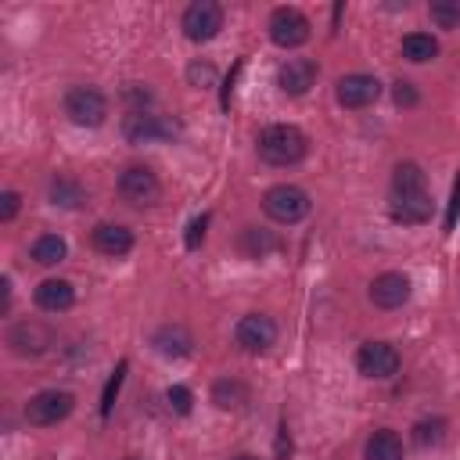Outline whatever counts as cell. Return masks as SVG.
Returning <instances> with one entry per match:
<instances>
[{"mask_svg": "<svg viewBox=\"0 0 460 460\" xmlns=\"http://www.w3.org/2000/svg\"><path fill=\"white\" fill-rule=\"evenodd\" d=\"M212 402L219 410H241L248 402V388L241 381H216L212 385Z\"/></svg>", "mask_w": 460, "mask_h": 460, "instance_id": "cell-24", "label": "cell"}, {"mask_svg": "<svg viewBox=\"0 0 460 460\" xmlns=\"http://www.w3.org/2000/svg\"><path fill=\"white\" fill-rule=\"evenodd\" d=\"M309 18L302 14V11H295V7H277L273 14H270V40L277 43V47H284V50H291V47H302L305 40H309Z\"/></svg>", "mask_w": 460, "mask_h": 460, "instance_id": "cell-8", "label": "cell"}, {"mask_svg": "<svg viewBox=\"0 0 460 460\" xmlns=\"http://www.w3.org/2000/svg\"><path fill=\"white\" fill-rule=\"evenodd\" d=\"M36 305L40 309H47V313H65V309H72V302H75V291H72V284L68 280H61V277H47L40 288H36Z\"/></svg>", "mask_w": 460, "mask_h": 460, "instance_id": "cell-17", "label": "cell"}, {"mask_svg": "<svg viewBox=\"0 0 460 460\" xmlns=\"http://www.w3.org/2000/svg\"><path fill=\"white\" fill-rule=\"evenodd\" d=\"M126 460H140V456H126Z\"/></svg>", "mask_w": 460, "mask_h": 460, "instance_id": "cell-37", "label": "cell"}, {"mask_svg": "<svg viewBox=\"0 0 460 460\" xmlns=\"http://www.w3.org/2000/svg\"><path fill=\"white\" fill-rule=\"evenodd\" d=\"M151 345H155L162 356H187V352H190V334H187V327L169 323V327H158V331H155Z\"/></svg>", "mask_w": 460, "mask_h": 460, "instance_id": "cell-20", "label": "cell"}, {"mask_svg": "<svg viewBox=\"0 0 460 460\" xmlns=\"http://www.w3.org/2000/svg\"><path fill=\"white\" fill-rule=\"evenodd\" d=\"M277 248H280V241H277L273 230H266V226H244V230H241V252H244V255L266 259V255L277 252Z\"/></svg>", "mask_w": 460, "mask_h": 460, "instance_id": "cell-19", "label": "cell"}, {"mask_svg": "<svg viewBox=\"0 0 460 460\" xmlns=\"http://www.w3.org/2000/svg\"><path fill=\"white\" fill-rule=\"evenodd\" d=\"M428 14L438 29H460V0H435Z\"/></svg>", "mask_w": 460, "mask_h": 460, "instance_id": "cell-27", "label": "cell"}, {"mask_svg": "<svg viewBox=\"0 0 460 460\" xmlns=\"http://www.w3.org/2000/svg\"><path fill=\"white\" fill-rule=\"evenodd\" d=\"M65 115L75 126H101L108 115V97L97 86H72L65 93Z\"/></svg>", "mask_w": 460, "mask_h": 460, "instance_id": "cell-4", "label": "cell"}, {"mask_svg": "<svg viewBox=\"0 0 460 460\" xmlns=\"http://www.w3.org/2000/svg\"><path fill=\"white\" fill-rule=\"evenodd\" d=\"M205 226H208V216H194L187 223V248H198L205 241Z\"/></svg>", "mask_w": 460, "mask_h": 460, "instance_id": "cell-31", "label": "cell"}, {"mask_svg": "<svg viewBox=\"0 0 460 460\" xmlns=\"http://www.w3.org/2000/svg\"><path fill=\"white\" fill-rule=\"evenodd\" d=\"M288 453H291V438H288V428L280 424V438H277V456H280V460H288Z\"/></svg>", "mask_w": 460, "mask_h": 460, "instance_id": "cell-34", "label": "cell"}, {"mask_svg": "<svg viewBox=\"0 0 460 460\" xmlns=\"http://www.w3.org/2000/svg\"><path fill=\"white\" fill-rule=\"evenodd\" d=\"M50 198H54V205L75 208V205H83V187L68 176H58V180H50Z\"/></svg>", "mask_w": 460, "mask_h": 460, "instance_id": "cell-25", "label": "cell"}, {"mask_svg": "<svg viewBox=\"0 0 460 460\" xmlns=\"http://www.w3.org/2000/svg\"><path fill=\"white\" fill-rule=\"evenodd\" d=\"M234 460H259V456H252V453H241V456H234Z\"/></svg>", "mask_w": 460, "mask_h": 460, "instance_id": "cell-36", "label": "cell"}, {"mask_svg": "<svg viewBox=\"0 0 460 460\" xmlns=\"http://www.w3.org/2000/svg\"><path fill=\"white\" fill-rule=\"evenodd\" d=\"M262 212L273 219V223H298V219H305V212H309V194L302 190V187H295V183H277V187H270L266 194H262Z\"/></svg>", "mask_w": 460, "mask_h": 460, "instance_id": "cell-2", "label": "cell"}, {"mask_svg": "<svg viewBox=\"0 0 460 460\" xmlns=\"http://www.w3.org/2000/svg\"><path fill=\"white\" fill-rule=\"evenodd\" d=\"M237 345L241 349H248V352H266L273 341H277V323L266 316V313H248V316H241V323H237Z\"/></svg>", "mask_w": 460, "mask_h": 460, "instance_id": "cell-11", "label": "cell"}, {"mask_svg": "<svg viewBox=\"0 0 460 460\" xmlns=\"http://www.w3.org/2000/svg\"><path fill=\"white\" fill-rule=\"evenodd\" d=\"M65 255H68V244H65L58 234H43V237L32 241V259H36L40 266H58Z\"/></svg>", "mask_w": 460, "mask_h": 460, "instance_id": "cell-23", "label": "cell"}, {"mask_svg": "<svg viewBox=\"0 0 460 460\" xmlns=\"http://www.w3.org/2000/svg\"><path fill=\"white\" fill-rule=\"evenodd\" d=\"M119 194L129 205L144 208V205H155L162 198V183H158V176L147 165H126L122 176H119Z\"/></svg>", "mask_w": 460, "mask_h": 460, "instance_id": "cell-5", "label": "cell"}, {"mask_svg": "<svg viewBox=\"0 0 460 460\" xmlns=\"http://www.w3.org/2000/svg\"><path fill=\"white\" fill-rule=\"evenodd\" d=\"M18 205H22L18 190H4V194H0V219H4V223H11V219L18 216Z\"/></svg>", "mask_w": 460, "mask_h": 460, "instance_id": "cell-30", "label": "cell"}, {"mask_svg": "<svg viewBox=\"0 0 460 460\" xmlns=\"http://www.w3.org/2000/svg\"><path fill=\"white\" fill-rule=\"evenodd\" d=\"M190 79H194V83H198V79L208 83V79H212V68H208V65H190Z\"/></svg>", "mask_w": 460, "mask_h": 460, "instance_id": "cell-35", "label": "cell"}, {"mask_svg": "<svg viewBox=\"0 0 460 460\" xmlns=\"http://www.w3.org/2000/svg\"><path fill=\"white\" fill-rule=\"evenodd\" d=\"M165 395H169V406H172L176 413H190V406H194V392H190L187 385H172Z\"/></svg>", "mask_w": 460, "mask_h": 460, "instance_id": "cell-29", "label": "cell"}, {"mask_svg": "<svg viewBox=\"0 0 460 460\" xmlns=\"http://www.w3.org/2000/svg\"><path fill=\"white\" fill-rule=\"evenodd\" d=\"M363 460H402V442H399V435L388 431V428L374 431V435L367 438V446H363Z\"/></svg>", "mask_w": 460, "mask_h": 460, "instance_id": "cell-18", "label": "cell"}, {"mask_svg": "<svg viewBox=\"0 0 460 460\" xmlns=\"http://www.w3.org/2000/svg\"><path fill=\"white\" fill-rule=\"evenodd\" d=\"M90 241H93V248L101 255H111V259H119V255H126L133 248V234L122 223H97Z\"/></svg>", "mask_w": 460, "mask_h": 460, "instance_id": "cell-16", "label": "cell"}, {"mask_svg": "<svg viewBox=\"0 0 460 460\" xmlns=\"http://www.w3.org/2000/svg\"><path fill=\"white\" fill-rule=\"evenodd\" d=\"M122 137L129 144H151V140H169L176 137V122L155 111H129L122 122Z\"/></svg>", "mask_w": 460, "mask_h": 460, "instance_id": "cell-7", "label": "cell"}, {"mask_svg": "<svg viewBox=\"0 0 460 460\" xmlns=\"http://www.w3.org/2000/svg\"><path fill=\"white\" fill-rule=\"evenodd\" d=\"M435 54H438V40H435L431 32H410V36H402V58H406V61L424 65V61H431Z\"/></svg>", "mask_w": 460, "mask_h": 460, "instance_id": "cell-21", "label": "cell"}, {"mask_svg": "<svg viewBox=\"0 0 460 460\" xmlns=\"http://www.w3.org/2000/svg\"><path fill=\"white\" fill-rule=\"evenodd\" d=\"M313 83H316V61H309V58H288L277 72V86L291 97L305 93Z\"/></svg>", "mask_w": 460, "mask_h": 460, "instance_id": "cell-13", "label": "cell"}, {"mask_svg": "<svg viewBox=\"0 0 460 460\" xmlns=\"http://www.w3.org/2000/svg\"><path fill=\"white\" fill-rule=\"evenodd\" d=\"M255 147H259V158L270 162V165H295V162L305 158L309 140H305V133H302L298 126L277 122V126H266V129L259 133Z\"/></svg>", "mask_w": 460, "mask_h": 460, "instance_id": "cell-1", "label": "cell"}, {"mask_svg": "<svg viewBox=\"0 0 460 460\" xmlns=\"http://www.w3.org/2000/svg\"><path fill=\"white\" fill-rule=\"evenodd\" d=\"M50 341H54V331L40 320H18L7 331V345H11L14 356H40V352L50 349Z\"/></svg>", "mask_w": 460, "mask_h": 460, "instance_id": "cell-10", "label": "cell"}, {"mask_svg": "<svg viewBox=\"0 0 460 460\" xmlns=\"http://www.w3.org/2000/svg\"><path fill=\"white\" fill-rule=\"evenodd\" d=\"M183 36L194 40V43H205L212 40L219 29H223V7L216 0H194L187 11H183Z\"/></svg>", "mask_w": 460, "mask_h": 460, "instance_id": "cell-6", "label": "cell"}, {"mask_svg": "<svg viewBox=\"0 0 460 460\" xmlns=\"http://www.w3.org/2000/svg\"><path fill=\"white\" fill-rule=\"evenodd\" d=\"M424 190V169L417 162H399L392 176V194H417Z\"/></svg>", "mask_w": 460, "mask_h": 460, "instance_id": "cell-22", "label": "cell"}, {"mask_svg": "<svg viewBox=\"0 0 460 460\" xmlns=\"http://www.w3.org/2000/svg\"><path fill=\"white\" fill-rule=\"evenodd\" d=\"M442 438H446V420L442 417H431V420H417L413 424V442L417 446L428 449V446H438Z\"/></svg>", "mask_w": 460, "mask_h": 460, "instance_id": "cell-26", "label": "cell"}, {"mask_svg": "<svg viewBox=\"0 0 460 460\" xmlns=\"http://www.w3.org/2000/svg\"><path fill=\"white\" fill-rule=\"evenodd\" d=\"M456 216H460V176L453 180V198H449V212H446V230L456 226Z\"/></svg>", "mask_w": 460, "mask_h": 460, "instance_id": "cell-33", "label": "cell"}, {"mask_svg": "<svg viewBox=\"0 0 460 460\" xmlns=\"http://www.w3.org/2000/svg\"><path fill=\"white\" fill-rule=\"evenodd\" d=\"M126 359L115 367V374L108 377V385H104V392H101V417H108L111 413V406H115V395H119V388H122V377H126Z\"/></svg>", "mask_w": 460, "mask_h": 460, "instance_id": "cell-28", "label": "cell"}, {"mask_svg": "<svg viewBox=\"0 0 460 460\" xmlns=\"http://www.w3.org/2000/svg\"><path fill=\"white\" fill-rule=\"evenodd\" d=\"M410 298V277L406 273H381L370 284V302L381 309H399Z\"/></svg>", "mask_w": 460, "mask_h": 460, "instance_id": "cell-14", "label": "cell"}, {"mask_svg": "<svg viewBox=\"0 0 460 460\" xmlns=\"http://www.w3.org/2000/svg\"><path fill=\"white\" fill-rule=\"evenodd\" d=\"M75 406V395L65 392V388H47V392H36L29 402H25V420L36 424V428H50L58 420H65Z\"/></svg>", "mask_w": 460, "mask_h": 460, "instance_id": "cell-3", "label": "cell"}, {"mask_svg": "<svg viewBox=\"0 0 460 460\" xmlns=\"http://www.w3.org/2000/svg\"><path fill=\"white\" fill-rule=\"evenodd\" d=\"M392 97H395V104H402V108L417 104V90H413V83H406V79H399V83L392 86Z\"/></svg>", "mask_w": 460, "mask_h": 460, "instance_id": "cell-32", "label": "cell"}, {"mask_svg": "<svg viewBox=\"0 0 460 460\" xmlns=\"http://www.w3.org/2000/svg\"><path fill=\"white\" fill-rule=\"evenodd\" d=\"M388 212H392L395 223H424V219H431V198H428V190H417V194H392Z\"/></svg>", "mask_w": 460, "mask_h": 460, "instance_id": "cell-15", "label": "cell"}, {"mask_svg": "<svg viewBox=\"0 0 460 460\" xmlns=\"http://www.w3.org/2000/svg\"><path fill=\"white\" fill-rule=\"evenodd\" d=\"M338 101L345 104V108H367V104H374L377 101V93H381V83L374 79V75H367V72H352V75H341L338 79Z\"/></svg>", "mask_w": 460, "mask_h": 460, "instance_id": "cell-12", "label": "cell"}, {"mask_svg": "<svg viewBox=\"0 0 460 460\" xmlns=\"http://www.w3.org/2000/svg\"><path fill=\"white\" fill-rule=\"evenodd\" d=\"M356 367H359L363 377L385 381V377H395V374H399V352H395V345H388V341H367V345H359V352H356Z\"/></svg>", "mask_w": 460, "mask_h": 460, "instance_id": "cell-9", "label": "cell"}]
</instances>
